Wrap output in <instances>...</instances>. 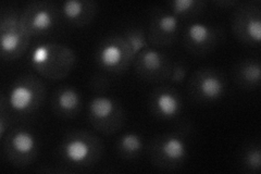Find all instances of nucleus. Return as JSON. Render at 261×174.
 I'll return each mask as SVG.
<instances>
[{"mask_svg":"<svg viewBox=\"0 0 261 174\" xmlns=\"http://www.w3.org/2000/svg\"><path fill=\"white\" fill-rule=\"evenodd\" d=\"M2 142L6 160L16 168H28L37 159L39 140L31 129L13 127Z\"/></svg>","mask_w":261,"mask_h":174,"instance_id":"6","label":"nucleus"},{"mask_svg":"<svg viewBox=\"0 0 261 174\" xmlns=\"http://www.w3.org/2000/svg\"><path fill=\"white\" fill-rule=\"evenodd\" d=\"M191 131L190 126H183L154 136L148 146V158L153 167L166 171L181 168L190 155Z\"/></svg>","mask_w":261,"mask_h":174,"instance_id":"1","label":"nucleus"},{"mask_svg":"<svg viewBox=\"0 0 261 174\" xmlns=\"http://www.w3.org/2000/svg\"><path fill=\"white\" fill-rule=\"evenodd\" d=\"M21 20L32 37L51 33L61 19L60 7L53 2H33L20 12Z\"/></svg>","mask_w":261,"mask_h":174,"instance_id":"11","label":"nucleus"},{"mask_svg":"<svg viewBox=\"0 0 261 174\" xmlns=\"http://www.w3.org/2000/svg\"><path fill=\"white\" fill-rule=\"evenodd\" d=\"M233 80L239 87L254 90L261 82V64L257 58H246L240 61L233 69Z\"/></svg>","mask_w":261,"mask_h":174,"instance_id":"18","label":"nucleus"},{"mask_svg":"<svg viewBox=\"0 0 261 174\" xmlns=\"http://www.w3.org/2000/svg\"><path fill=\"white\" fill-rule=\"evenodd\" d=\"M133 67L141 80L148 83H162L168 81L172 62L166 54L148 46L134 58Z\"/></svg>","mask_w":261,"mask_h":174,"instance_id":"13","label":"nucleus"},{"mask_svg":"<svg viewBox=\"0 0 261 174\" xmlns=\"http://www.w3.org/2000/svg\"><path fill=\"white\" fill-rule=\"evenodd\" d=\"M169 11L181 20L194 21L198 15L205 11L207 3L203 0H172L168 3Z\"/></svg>","mask_w":261,"mask_h":174,"instance_id":"20","label":"nucleus"},{"mask_svg":"<svg viewBox=\"0 0 261 174\" xmlns=\"http://www.w3.org/2000/svg\"><path fill=\"white\" fill-rule=\"evenodd\" d=\"M242 2H239V0H218V2H214L216 7L221 8V9H232V8L238 7Z\"/></svg>","mask_w":261,"mask_h":174,"instance_id":"26","label":"nucleus"},{"mask_svg":"<svg viewBox=\"0 0 261 174\" xmlns=\"http://www.w3.org/2000/svg\"><path fill=\"white\" fill-rule=\"evenodd\" d=\"M242 169L247 173H258L261 168L260 143H250L244 147L240 157Z\"/></svg>","mask_w":261,"mask_h":174,"instance_id":"21","label":"nucleus"},{"mask_svg":"<svg viewBox=\"0 0 261 174\" xmlns=\"http://www.w3.org/2000/svg\"><path fill=\"white\" fill-rule=\"evenodd\" d=\"M8 108L13 117L27 118L38 111L45 103L47 89L42 80L33 74L16 78L7 90Z\"/></svg>","mask_w":261,"mask_h":174,"instance_id":"4","label":"nucleus"},{"mask_svg":"<svg viewBox=\"0 0 261 174\" xmlns=\"http://www.w3.org/2000/svg\"><path fill=\"white\" fill-rule=\"evenodd\" d=\"M145 148L143 136L137 132H126L122 134L116 145L117 154L124 160H134L140 157Z\"/></svg>","mask_w":261,"mask_h":174,"instance_id":"19","label":"nucleus"},{"mask_svg":"<svg viewBox=\"0 0 261 174\" xmlns=\"http://www.w3.org/2000/svg\"><path fill=\"white\" fill-rule=\"evenodd\" d=\"M82 107H83L82 95L74 86H59L51 96V111L61 119L75 118L80 114Z\"/></svg>","mask_w":261,"mask_h":174,"instance_id":"16","label":"nucleus"},{"mask_svg":"<svg viewBox=\"0 0 261 174\" xmlns=\"http://www.w3.org/2000/svg\"><path fill=\"white\" fill-rule=\"evenodd\" d=\"M187 74H189V67L184 62L172 63L168 81L172 84H181L186 80Z\"/></svg>","mask_w":261,"mask_h":174,"instance_id":"24","label":"nucleus"},{"mask_svg":"<svg viewBox=\"0 0 261 174\" xmlns=\"http://www.w3.org/2000/svg\"><path fill=\"white\" fill-rule=\"evenodd\" d=\"M103 144L91 132L76 130L65 134L58 147L59 159L76 170L89 169L101 159Z\"/></svg>","mask_w":261,"mask_h":174,"instance_id":"2","label":"nucleus"},{"mask_svg":"<svg viewBox=\"0 0 261 174\" xmlns=\"http://www.w3.org/2000/svg\"><path fill=\"white\" fill-rule=\"evenodd\" d=\"M231 29L241 43L258 47L261 41V3L259 0L242 2L234 9Z\"/></svg>","mask_w":261,"mask_h":174,"instance_id":"9","label":"nucleus"},{"mask_svg":"<svg viewBox=\"0 0 261 174\" xmlns=\"http://www.w3.org/2000/svg\"><path fill=\"white\" fill-rule=\"evenodd\" d=\"M179 31V19L168 9H154L148 24V43L154 48L174 44Z\"/></svg>","mask_w":261,"mask_h":174,"instance_id":"15","label":"nucleus"},{"mask_svg":"<svg viewBox=\"0 0 261 174\" xmlns=\"http://www.w3.org/2000/svg\"><path fill=\"white\" fill-rule=\"evenodd\" d=\"M15 118L8 108L6 95H0V139H4L9 131L13 128Z\"/></svg>","mask_w":261,"mask_h":174,"instance_id":"23","label":"nucleus"},{"mask_svg":"<svg viewBox=\"0 0 261 174\" xmlns=\"http://www.w3.org/2000/svg\"><path fill=\"white\" fill-rule=\"evenodd\" d=\"M61 18L75 28L91 24L99 11V5L94 0H67L60 6Z\"/></svg>","mask_w":261,"mask_h":174,"instance_id":"17","label":"nucleus"},{"mask_svg":"<svg viewBox=\"0 0 261 174\" xmlns=\"http://www.w3.org/2000/svg\"><path fill=\"white\" fill-rule=\"evenodd\" d=\"M87 118L97 132L105 135H112L124 127L125 111L117 99L98 95L88 103Z\"/></svg>","mask_w":261,"mask_h":174,"instance_id":"7","label":"nucleus"},{"mask_svg":"<svg viewBox=\"0 0 261 174\" xmlns=\"http://www.w3.org/2000/svg\"><path fill=\"white\" fill-rule=\"evenodd\" d=\"M121 36L126 41L133 58H135L137 54L141 53L143 49L148 47V38H147V34L141 28H129L122 33Z\"/></svg>","mask_w":261,"mask_h":174,"instance_id":"22","label":"nucleus"},{"mask_svg":"<svg viewBox=\"0 0 261 174\" xmlns=\"http://www.w3.org/2000/svg\"><path fill=\"white\" fill-rule=\"evenodd\" d=\"M109 86V83L107 81V79L103 77H99L96 76L95 78H93L92 83H91V87L92 89L96 90V92H102V90H106Z\"/></svg>","mask_w":261,"mask_h":174,"instance_id":"25","label":"nucleus"},{"mask_svg":"<svg viewBox=\"0 0 261 174\" xmlns=\"http://www.w3.org/2000/svg\"><path fill=\"white\" fill-rule=\"evenodd\" d=\"M227 86V80L221 71L211 67H202L192 74L187 90L194 101L212 104L221 101L226 95Z\"/></svg>","mask_w":261,"mask_h":174,"instance_id":"8","label":"nucleus"},{"mask_svg":"<svg viewBox=\"0 0 261 174\" xmlns=\"http://www.w3.org/2000/svg\"><path fill=\"white\" fill-rule=\"evenodd\" d=\"M95 60L101 70L111 74L125 73L134 58L126 41L121 35H110L102 39L95 53Z\"/></svg>","mask_w":261,"mask_h":174,"instance_id":"10","label":"nucleus"},{"mask_svg":"<svg viewBox=\"0 0 261 174\" xmlns=\"http://www.w3.org/2000/svg\"><path fill=\"white\" fill-rule=\"evenodd\" d=\"M183 98L171 85L153 88L148 98V108L153 117L162 121H174L183 112Z\"/></svg>","mask_w":261,"mask_h":174,"instance_id":"14","label":"nucleus"},{"mask_svg":"<svg viewBox=\"0 0 261 174\" xmlns=\"http://www.w3.org/2000/svg\"><path fill=\"white\" fill-rule=\"evenodd\" d=\"M32 35L24 27L20 12L11 8L0 16V56L4 61L20 59L27 53Z\"/></svg>","mask_w":261,"mask_h":174,"instance_id":"5","label":"nucleus"},{"mask_svg":"<svg viewBox=\"0 0 261 174\" xmlns=\"http://www.w3.org/2000/svg\"><path fill=\"white\" fill-rule=\"evenodd\" d=\"M32 68L48 81H61L72 72L76 62V55L72 48L48 41L36 45L30 54Z\"/></svg>","mask_w":261,"mask_h":174,"instance_id":"3","label":"nucleus"},{"mask_svg":"<svg viewBox=\"0 0 261 174\" xmlns=\"http://www.w3.org/2000/svg\"><path fill=\"white\" fill-rule=\"evenodd\" d=\"M222 31L210 23L194 20L186 24L183 32V46L194 56L210 54L220 44Z\"/></svg>","mask_w":261,"mask_h":174,"instance_id":"12","label":"nucleus"}]
</instances>
